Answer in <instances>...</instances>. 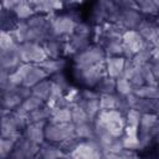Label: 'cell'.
I'll return each mask as SVG.
<instances>
[{"mask_svg": "<svg viewBox=\"0 0 159 159\" xmlns=\"http://www.w3.org/2000/svg\"><path fill=\"white\" fill-rule=\"evenodd\" d=\"M94 132L108 133L112 137L120 138L127 127L125 114L120 111H101L98 117L93 120Z\"/></svg>", "mask_w": 159, "mask_h": 159, "instance_id": "1", "label": "cell"}, {"mask_svg": "<svg viewBox=\"0 0 159 159\" xmlns=\"http://www.w3.org/2000/svg\"><path fill=\"white\" fill-rule=\"evenodd\" d=\"M45 138L46 142L61 145L71 140H76L75 124L70 123H51L47 122L45 128Z\"/></svg>", "mask_w": 159, "mask_h": 159, "instance_id": "2", "label": "cell"}, {"mask_svg": "<svg viewBox=\"0 0 159 159\" xmlns=\"http://www.w3.org/2000/svg\"><path fill=\"white\" fill-rule=\"evenodd\" d=\"M73 76L80 83H82L87 88H94L99 83V81L107 76L106 65L103 62V63L89 66V67L73 66Z\"/></svg>", "mask_w": 159, "mask_h": 159, "instance_id": "3", "label": "cell"}, {"mask_svg": "<svg viewBox=\"0 0 159 159\" xmlns=\"http://www.w3.org/2000/svg\"><path fill=\"white\" fill-rule=\"evenodd\" d=\"M106 52L101 45H89L83 51L73 56L75 67H89L94 65L103 63L106 61Z\"/></svg>", "mask_w": 159, "mask_h": 159, "instance_id": "4", "label": "cell"}, {"mask_svg": "<svg viewBox=\"0 0 159 159\" xmlns=\"http://www.w3.org/2000/svg\"><path fill=\"white\" fill-rule=\"evenodd\" d=\"M77 19H75L71 14L57 15L51 19V30L55 39L67 40L70 36L75 34L77 26Z\"/></svg>", "mask_w": 159, "mask_h": 159, "instance_id": "5", "label": "cell"}, {"mask_svg": "<svg viewBox=\"0 0 159 159\" xmlns=\"http://www.w3.org/2000/svg\"><path fill=\"white\" fill-rule=\"evenodd\" d=\"M67 159H104V153L96 140H80L67 154Z\"/></svg>", "mask_w": 159, "mask_h": 159, "instance_id": "6", "label": "cell"}, {"mask_svg": "<svg viewBox=\"0 0 159 159\" xmlns=\"http://www.w3.org/2000/svg\"><path fill=\"white\" fill-rule=\"evenodd\" d=\"M19 55H20L22 63L40 65L45 60H47L43 46L40 43H35V42L19 43Z\"/></svg>", "mask_w": 159, "mask_h": 159, "instance_id": "7", "label": "cell"}, {"mask_svg": "<svg viewBox=\"0 0 159 159\" xmlns=\"http://www.w3.org/2000/svg\"><path fill=\"white\" fill-rule=\"evenodd\" d=\"M122 42H123V57L127 60H132L133 56L147 45L144 39L140 36V34L137 30L123 31Z\"/></svg>", "mask_w": 159, "mask_h": 159, "instance_id": "8", "label": "cell"}, {"mask_svg": "<svg viewBox=\"0 0 159 159\" xmlns=\"http://www.w3.org/2000/svg\"><path fill=\"white\" fill-rule=\"evenodd\" d=\"M143 19L144 17L138 11V9H119V12L116 19V24L120 26L124 31L137 30V27L139 26Z\"/></svg>", "mask_w": 159, "mask_h": 159, "instance_id": "9", "label": "cell"}, {"mask_svg": "<svg viewBox=\"0 0 159 159\" xmlns=\"http://www.w3.org/2000/svg\"><path fill=\"white\" fill-rule=\"evenodd\" d=\"M39 150L40 145L27 140L25 137H21L16 142L14 150L9 155V159H34L36 158Z\"/></svg>", "mask_w": 159, "mask_h": 159, "instance_id": "10", "label": "cell"}, {"mask_svg": "<svg viewBox=\"0 0 159 159\" xmlns=\"http://www.w3.org/2000/svg\"><path fill=\"white\" fill-rule=\"evenodd\" d=\"M137 31L140 34V36L144 39V41L153 46L158 47L159 46V37H158V26L155 25L154 21H150L148 19H143L139 26L137 27Z\"/></svg>", "mask_w": 159, "mask_h": 159, "instance_id": "11", "label": "cell"}, {"mask_svg": "<svg viewBox=\"0 0 159 159\" xmlns=\"http://www.w3.org/2000/svg\"><path fill=\"white\" fill-rule=\"evenodd\" d=\"M89 37L73 34L65 41V56H75L89 46Z\"/></svg>", "mask_w": 159, "mask_h": 159, "instance_id": "12", "label": "cell"}, {"mask_svg": "<svg viewBox=\"0 0 159 159\" xmlns=\"http://www.w3.org/2000/svg\"><path fill=\"white\" fill-rule=\"evenodd\" d=\"M47 122H35V123H29L26 128L22 130V137H25L27 140L41 145L45 143V128H46Z\"/></svg>", "mask_w": 159, "mask_h": 159, "instance_id": "13", "label": "cell"}, {"mask_svg": "<svg viewBox=\"0 0 159 159\" xmlns=\"http://www.w3.org/2000/svg\"><path fill=\"white\" fill-rule=\"evenodd\" d=\"M22 137V133L15 120L11 117V112L2 109V119H1V138H12V139H20Z\"/></svg>", "mask_w": 159, "mask_h": 159, "instance_id": "14", "label": "cell"}, {"mask_svg": "<svg viewBox=\"0 0 159 159\" xmlns=\"http://www.w3.org/2000/svg\"><path fill=\"white\" fill-rule=\"evenodd\" d=\"M21 63L22 62H21L20 55H19V45L11 50L0 51V67H1V70L14 72Z\"/></svg>", "mask_w": 159, "mask_h": 159, "instance_id": "15", "label": "cell"}, {"mask_svg": "<svg viewBox=\"0 0 159 159\" xmlns=\"http://www.w3.org/2000/svg\"><path fill=\"white\" fill-rule=\"evenodd\" d=\"M127 58L123 56H112V57H106L104 65H106V72L107 76L117 80L123 75V71L125 68Z\"/></svg>", "mask_w": 159, "mask_h": 159, "instance_id": "16", "label": "cell"}, {"mask_svg": "<svg viewBox=\"0 0 159 159\" xmlns=\"http://www.w3.org/2000/svg\"><path fill=\"white\" fill-rule=\"evenodd\" d=\"M66 157V152L60 145L45 142L40 145V150L35 159H63Z\"/></svg>", "mask_w": 159, "mask_h": 159, "instance_id": "17", "label": "cell"}, {"mask_svg": "<svg viewBox=\"0 0 159 159\" xmlns=\"http://www.w3.org/2000/svg\"><path fill=\"white\" fill-rule=\"evenodd\" d=\"M42 46L45 48L47 58H62V56H65V40L51 39Z\"/></svg>", "mask_w": 159, "mask_h": 159, "instance_id": "18", "label": "cell"}, {"mask_svg": "<svg viewBox=\"0 0 159 159\" xmlns=\"http://www.w3.org/2000/svg\"><path fill=\"white\" fill-rule=\"evenodd\" d=\"M40 67L48 76H53V75L62 72V70L66 67V60L63 57L62 58H47L42 63H40Z\"/></svg>", "mask_w": 159, "mask_h": 159, "instance_id": "19", "label": "cell"}, {"mask_svg": "<svg viewBox=\"0 0 159 159\" xmlns=\"http://www.w3.org/2000/svg\"><path fill=\"white\" fill-rule=\"evenodd\" d=\"M51 123H70L72 122V113L70 107H57V108H51V117L50 120Z\"/></svg>", "mask_w": 159, "mask_h": 159, "instance_id": "20", "label": "cell"}, {"mask_svg": "<svg viewBox=\"0 0 159 159\" xmlns=\"http://www.w3.org/2000/svg\"><path fill=\"white\" fill-rule=\"evenodd\" d=\"M51 88H52V81L51 80H43L40 83H37L36 86H34L31 88V94L40 98L41 101H43L45 103L47 102L50 93H51Z\"/></svg>", "mask_w": 159, "mask_h": 159, "instance_id": "21", "label": "cell"}, {"mask_svg": "<svg viewBox=\"0 0 159 159\" xmlns=\"http://www.w3.org/2000/svg\"><path fill=\"white\" fill-rule=\"evenodd\" d=\"M12 12L19 21H26L35 15L34 7L31 6L30 2L26 1H17L16 6L12 9Z\"/></svg>", "mask_w": 159, "mask_h": 159, "instance_id": "22", "label": "cell"}, {"mask_svg": "<svg viewBox=\"0 0 159 159\" xmlns=\"http://www.w3.org/2000/svg\"><path fill=\"white\" fill-rule=\"evenodd\" d=\"M75 133L78 140H96V132L93 123H83L75 125Z\"/></svg>", "mask_w": 159, "mask_h": 159, "instance_id": "23", "label": "cell"}, {"mask_svg": "<svg viewBox=\"0 0 159 159\" xmlns=\"http://www.w3.org/2000/svg\"><path fill=\"white\" fill-rule=\"evenodd\" d=\"M30 4L34 7L35 14H40V15H46L48 12H52L62 7V2L58 1H31Z\"/></svg>", "mask_w": 159, "mask_h": 159, "instance_id": "24", "label": "cell"}, {"mask_svg": "<svg viewBox=\"0 0 159 159\" xmlns=\"http://www.w3.org/2000/svg\"><path fill=\"white\" fill-rule=\"evenodd\" d=\"M153 50H154V47L147 43L140 51H138V52L133 56V58L130 60V62H132L134 66H137V67H142L143 65L149 63L150 60L153 58Z\"/></svg>", "mask_w": 159, "mask_h": 159, "instance_id": "25", "label": "cell"}, {"mask_svg": "<svg viewBox=\"0 0 159 159\" xmlns=\"http://www.w3.org/2000/svg\"><path fill=\"white\" fill-rule=\"evenodd\" d=\"M71 108V113H72V123L75 125L77 124H83V123H92L87 112L84 111V108L77 102L70 106Z\"/></svg>", "mask_w": 159, "mask_h": 159, "instance_id": "26", "label": "cell"}, {"mask_svg": "<svg viewBox=\"0 0 159 159\" xmlns=\"http://www.w3.org/2000/svg\"><path fill=\"white\" fill-rule=\"evenodd\" d=\"M78 103L84 108V111L87 112L91 122L93 123V120L98 117V114L101 113V107H99V99H80Z\"/></svg>", "mask_w": 159, "mask_h": 159, "instance_id": "27", "label": "cell"}, {"mask_svg": "<svg viewBox=\"0 0 159 159\" xmlns=\"http://www.w3.org/2000/svg\"><path fill=\"white\" fill-rule=\"evenodd\" d=\"M134 93L145 99H159V86H150V84H144L139 87L138 89L134 91Z\"/></svg>", "mask_w": 159, "mask_h": 159, "instance_id": "28", "label": "cell"}, {"mask_svg": "<svg viewBox=\"0 0 159 159\" xmlns=\"http://www.w3.org/2000/svg\"><path fill=\"white\" fill-rule=\"evenodd\" d=\"M94 89L99 93V94H111V93H116V80L106 76L103 77L99 83L94 87Z\"/></svg>", "mask_w": 159, "mask_h": 159, "instance_id": "29", "label": "cell"}, {"mask_svg": "<svg viewBox=\"0 0 159 159\" xmlns=\"http://www.w3.org/2000/svg\"><path fill=\"white\" fill-rule=\"evenodd\" d=\"M51 117V108L47 107L46 104L39 109L32 111L31 113H29V120L30 123H35V122H48Z\"/></svg>", "mask_w": 159, "mask_h": 159, "instance_id": "30", "label": "cell"}, {"mask_svg": "<svg viewBox=\"0 0 159 159\" xmlns=\"http://www.w3.org/2000/svg\"><path fill=\"white\" fill-rule=\"evenodd\" d=\"M133 92H134V87L128 78L120 76L119 78L116 80V93L127 97L128 94H130Z\"/></svg>", "mask_w": 159, "mask_h": 159, "instance_id": "31", "label": "cell"}, {"mask_svg": "<svg viewBox=\"0 0 159 159\" xmlns=\"http://www.w3.org/2000/svg\"><path fill=\"white\" fill-rule=\"evenodd\" d=\"M137 4V9L138 11L143 15H154L157 16L159 14V10L155 5L154 1H150V0H139V1H135Z\"/></svg>", "mask_w": 159, "mask_h": 159, "instance_id": "32", "label": "cell"}, {"mask_svg": "<svg viewBox=\"0 0 159 159\" xmlns=\"http://www.w3.org/2000/svg\"><path fill=\"white\" fill-rule=\"evenodd\" d=\"M46 103L43 102V101H41L40 98H37V97H35V96H29L27 98H25L24 101H22V103H21V108L22 109H25L27 113H31L32 111H35V109H39V108H41V107H43Z\"/></svg>", "mask_w": 159, "mask_h": 159, "instance_id": "33", "label": "cell"}, {"mask_svg": "<svg viewBox=\"0 0 159 159\" xmlns=\"http://www.w3.org/2000/svg\"><path fill=\"white\" fill-rule=\"evenodd\" d=\"M140 117H142V113H140V112H138V111H135V109H129V111L125 113V119H127V127H125V128L138 132Z\"/></svg>", "mask_w": 159, "mask_h": 159, "instance_id": "34", "label": "cell"}, {"mask_svg": "<svg viewBox=\"0 0 159 159\" xmlns=\"http://www.w3.org/2000/svg\"><path fill=\"white\" fill-rule=\"evenodd\" d=\"M19 140V139H17ZM16 139L12 138H1L0 140V153H1V158H9V155L11 154V152L15 148V144L17 142Z\"/></svg>", "mask_w": 159, "mask_h": 159, "instance_id": "35", "label": "cell"}, {"mask_svg": "<svg viewBox=\"0 0 159 159\" xmlns=\"http://www.w3.org/2000/svg\"><path fill=\"white\" fill-rule=\"evenodd\" d=\"M140 71H142V75H143V78L145 81V84H150V86H159L158 81L155 80V76L152 71V67H150V63H145L140 67Z\"/></svg>", "mask_w": 159, "mask_h": 159, "instance_id": "36", "label": "cell"}, {"mask_svg": "<svg viewBox=\"0 0 159 159\" xmlns=\"http://www.w3.org/2000/svg\"><path fill=\"white\" fill-rule=\"evenodd\" d=\"M51 81L53 82V83H56V84H58L63 91H65V93H66V91L68 89V81H67V78H66V76L61 72V73H57V75H53V76H51Z\"/></svg>", "mask_w": 159, "mask_h": 159, "instance_id": "37", "label": "cell"}, {"mask_svg": "<svg viewBox=\"0 0 159 159\" xmlns=\"http://www.w3.org/2000/svg\"><path fill=\"white\" fill-rule=\"evenodd\" d=\"M92 27L86 24V22H78L77 26H76V30H75V34H78V35H83V36H87L89 37L91 34H92Z\"/></svg>", "mask_w": 159, "mask_h": 159, "instance_id": "38", "label": "cell"}, {"mask_svg": "<svg viewBox=\"0 0 159 159\" xmlns=\"http://www.w3.org/2000/svg\"><path fill=\"white\" fill-rule=\"evenodd\" d=\"M101 94L94 88H84L81 91V98L82 99H99Z\"/></svg>", "mask_w": 159, "mask_h": 159, "instance_id": "39", "label": "cell"}, {"mask_svg": "<svg viewBox=\"0 0 159 159\" xmlns=\"http://www.w3.org/2000/svg\"><path fill=\"white\" fill-rule=\"evenodd\" d=\"M149 63H150L152 71H153V73H154V76H155V80H157L158 83H159V60H157V58H152Z\"/></svg>", "mask_w": 159, "mask_h": 159, "instance_id": "40", "label": "cell"}, {"mask_svg": "<svg viewBox=\"0 0 159 159\" xmlns=\"http://www.w3.org/2000/svg\"><path fill=\"white\" fill-rule=\"evenodd\" d=\"M9 76H10L9 71H6V70H1L0 71V84H1V88L5 87L9 83Z\"/></svg>", "mask_w": 159, "mask_h": 159, "instance_id": "41", "label": "cell"}, {"mask_svg": "<svg viewBox=\"0 0 159 159\" xmlns=\"http://www.w3.org/2000/svg\"><path fill=\"white\" fill-rule=\"evenodd\" d=\"M104 159H123L120 153H107L104 154Z\"/></svg>", "mask_w": 159, "mask_h": 159, "instance_id": "42", "label": "cell"}, {"mask_svg": "<svg viewBox=\"0 0 159 159\" xmlns=\"http://www.w3.org/2000/svg\"><path fill=\"white\" fill-rule=\"evenodd\" d=\"M154 114H157L158 117H159V99L157 101V103H155V108H154Z\"/></svg>", "mask_w": 159, "mask_h": 159, "instance_id": "43", "label": "cell"}, {"mask_svg": "<svg viewBox=\"0 0 159 159\" xmlns=\"http://www.w3.org/2000/svg\"><path fill=\"white\" fill-rule=\"evenodd\" d=\"M154 22H155V25H157V26L159 27V14H158V15L155 16V20H154Z\"/></svg>", "mask_w": 159, "mask_h": 159, "instance_id": "44", "label": "cell"}, {"mask_svg": "<svg viewBox=\"0 0 159 159\" xmlns=\"http://www.w3.org/2000/svg\"><path fill=\"white\" fill-rule=\"evenodd\" d=\"M154 2H155V5H157V7H158V10H159V0H155Z\"/></svg>", "mask_w": 159, "mask_h": 159, "instance_id": "45", "label": "cell"}, {"mask_svg": "<svg viewBox=\"0 0 159 159\" xmlns=\"http://www.w3.org/2000/svg\"><path fill=\"white\" fill-rule=\"evenodd\" d=\"M158 37H159V27H158Z\"/></svg>", "mask_w": 159, "mask_h": 159, "instance_id": "46", "label": "cell"}, {"mask_svg": "<svg viewBox=\"0 0 159 159\" xmlns=\"http://www.w3.org/2000/svg\"><path fill=\"white\" fill-rule=\"evenodd\" d=\"M1 159H9V158H1Z\"/></svg>", "mask_w": 159, "mask_h": 159, "instance_id": "47", "label": "cell"}, {"mask_svg": "<svg viewBox=\"0 0 159 159\" xmlns=\"http://www.w3.org/2000/svg\"><path fill=\"white\" fill-rule=\"evenodd\" d=\"M137 159H143V158H138V157H137Z\"/></svg>", "mask_w": 159, "mask_h": 159, "instance_id": "48", "label": "cell"}, {"mask_svg": "<svg viewBox=\"0 0 159 159\" xmlns=\"http://www.w3.org/2000/svg\"><path fill=\"white\" fill-rule=\"evenodd\" d=\"M63 159H67V157H66V158H63Z\"/></svg>", "mask_w": 159, "mask_h": 159, "instance_id": "49", "label": "cell"}]
</instances>
